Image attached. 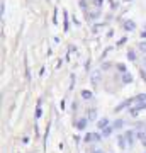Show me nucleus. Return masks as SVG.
<instances>
[{
	"label": "nucleus",
	"mask_w": 146,
	"mask_h": 153,
	"mask_svg": "<svg viewBox=\"0 0 146 153\" xmlns=\"http://www.w3.org/2000/svg\"><path fill=\"white\" fill-rule=\"evenodd\" d=\"M80 7H82V9H85V7H87V2H85V0H80Z\"/></svg>",
	"instance_id": "nucleus-24"
},
{
	"label": "nucleus",
	"mask_w": 146,
	"mask_h": 153,
	"mask_svg": "<svg viewBox=\"0 0 146 153\" xmlns=\"http://www.w3.org/2000/svg\"><path fill=\"white\" fill-rule=\"evenodd\" d=\"M112 126H107L105 129H102V136H110V133H112Z\"/></svg>",
	"instance_id": "nucleus-13"
},
{
	"label": "nucleus",
	"mask_w": 146,
	"mask_h": 153,
	"mask_svg": "<svg viewBox=\"0 0 146 153\" xmlns=\"http://www.w3.org/2000/svg\"><path fill=\"white\" fill-rule=\"evenodd\" d=\"M122 126H124V121H122V119H117V121L112 124V128H114V129H121Z\"/></svg>",
	"instance_id": "nucleus-12"
},
{
	"label": "nucleus",
	"mask_w": 146,
	"mask_h": 153,
	"mask_svg": "<svg viewBox=\"0 0 146 153\" xmlns=\"http://www.w3.org/2000/svg\"><path fill=\"white\" fill-rule=\"evenodd\" d=\"M117 141H119V146L122 148V150H126V148H127V141H126L124 134H117Z\"/></svg>",
	"instance_id": "nucleus-7"
},
{
	"label": "nucleus",
	"mask_w": 146,
	"mask_h": 153,
	"mask_svg": "<svg viewBox=\"0 0 146 153\" xmlns=\"http://www.w3.org/2000/svg\"><path fill=\"white\" fill-rule=\"evenodd\" d=\"M134 27H136V24L133 21H126L124 22V29L126 31H134Z\"/></svg>",
	"instance_id": "nucleus-8"
},
{
	"label": "nucleus",
	"mask_w": 146,
	"mask_h": 153,
	"mask_svg": "<svg viewBox=\"0 0 146 153\" xmlns=\"http://www.w3.org/2000/svg\"><path fill=\"white\" fill-rule=\"evenodd\" d=\"M92 97H93V95H92V92H90V90H87V88H85V90H82V99H85V100L88 99V100H90Z\"/></svg>",
	"instance_id": "nucleus-10"
},
{
	"label": "nucleus",
	"mask_w": 146,
	"mask_h": 153,
	"mask_svg": "<svg viewBox=\"0 0 146 153\" xmlns=\"http://www.w3.org/2000/svg\"><path fill=\"white\" fill-rule=\"evenodd\" d=\"M126 2H133V0H126Z\"/></svg>",
	"instance_id": "nucleus-28"
},
{
	"label": "nucleus",
	"mask_w": 146,
	"mask_h": 153,
	"mask_svg": "<svg viewBox=\"0 0 146 153\" xmlns=\"http://www.w3.org/2000/svg\"><path fill=\"white\" fill-rule=\"evenodd\" d=\"M134 102H136V105L129 111L131 116H138V112L146 109V94H138L134 97Z\"/></svg>",
	"instance_id": "nucleus-1"
},
{
	"label": "nucleus",
	"mask_w": 146,
	"mask_h": 153,
	"mask_svg": "<svg viewBox=\"0 0 146 153\" xmlns=\"http://www.w3.org/2000/svg\"><path fill=\"white\" fill-rule=\"evenodd\" d=\"M107 126H109V119H107V117H102V119L97 121V128H99V129H105Z\"/></svg>",
	"instance_id": "nucleus-6"
},
{
	"label": "nucleus",
	"mask_w": 146,
	"mask_h": 153,
	"mask_svg": "<svg viewBox=\"0 0 146 153\" xmlns=\"http://www.w3.org/2000/svg\"><path fill=\"white\" fill-rule=\"evenodd\" d=\"M116 66H117V70H119L121 73H126V65H124V63H117Z\"/></svg>",
	"instance_id": "nucleus-18"
},
{
	"label": "nucleus",
	"mask_w": 146,
	"mask_h": 153,
	"mask_svg": "<svg viewBox=\"0 0 146 153\" xmlns=\"http://www.w3.org/2000/svg\"><path fill=\"white\" fill-rule=\"evenodd\" d=\"M145 153H146V152H145Z\"/></svg>",
	"instance_id": "nucleus-29"
},
{
	"label": "nucleus",
	"mask_w": 146,
	"mask_h": 153,
	"mask_svg": "<svg viewBox=\"0 0 146 153\" xmlns=\"http://www.w3.org/2000/svg\"><path fill=\"white\" fill-rule=\"evenodd\" d=\"M100 16V12H92V14H87V17H88V19H97V17Z\"/></svg>",
	"instance_id": "nucleus-19"
},
{
	"label": "nucleus",
	"mask_w": 146,
	"mask_h": 153,
	"mask_svg": "<svg viewBox=\"0 0 146 153\" xmlns=\"http://www.w3.org/2000/svg\"><path fill=\"white\" fill-rule=\"evenodd\" d=\"M63 16H65V33H68V29H70V26H68V14L63 12Z\"/></svg>",
	"instance_id": "nucleus-17"
},
{
	"label": "nucleus",
	"mask_w": 146,
	"mask_h": 153,
	"mask_svg": "<svg viewBox=\"0 0 146 153\" xmlns=\"http://www.w3.org/2000/svg\"><path fill=\"white\" fill-rule=\"evenodd\" d=\"M138 48H139L143 53H146V41H141V43L138 44Z\"/></svg>",
	"instance_id": "nucleus-20"
},
{
	"label": "nucleus",
	"mask_w": 146,
	"mask_h": 153,
	"mask_svg": "<svg viewBox=\"0 0 146 153\" xmlns=\"http://www.w3.org/2000/svg\"><path fill=\"white\" fill-rule=\"evenodd\" d=\"M88 123H90V121H88V117H80V119L75 121V128H76V129H80V131H83Z\"/></svg>",
	"instance_id": "nucleus-2"
},
{
	"label": "nucleus",
	"mask_w": 146,
	"mask_h": 153,
	"mask_svg": "<svg viewBox=\"0 0 146 153\" xmlns=\"http://www.w3.org/2000/svg\"><path fill=\"white\" fill-rule=\"evenodd\" d=\"M141 76H143V78L146 80V70H141Z\"/></svg>",
	"instance_id": "nucleus-25"
},
{
	"label": "nucleus",
	"mask_w": 146,
	"mask_h": 153,
	"mask_svg": "<svg viewBox=\"0 0 146 153\" xmlns=\"http://www.w3.org/2000/svg\"><path fill=\"white\" fill-rule=\"evenodd\" d=\"M133 102H134V99H126L124 102H121V104L117 105V107H116L114 111H116V112H121V111H122V109H126V107H127V105H131Z\"/></svg>",
	"instance_id": "nucleus-5"
},
{
	"label": "nucleus",
	"mask_w": 146,
	"mask_h": 153,
	"mask_svg": "<svg viewBox=\"0 0 146 153\" xmlns=\"http://www.w3.org/2000/svg\"><path fill=\"white\" fill-rule=\"evenodd\" d=\"M0 12H2V16L5 14V2H2V4H0Z\"/></svg>",
	"instance_id": "nucleus-22"
},
{
	"label": "nucleus",
	"mask_w": 146,
	"mask_h": 153,
	"mask_svg": "<svg viewBox=\"0 0 146 153\" xmlns=\"http://www.w3.org/2000/svg\"><path fill=\"white\" fill-rule=\"evenodd\" d=\"M133 82V75L131 73H124L122 75V83H131Z\"/></svg>",
	"instance_id": "nucleus-11"
},
{
	"label": "nucleus",
	"mask_w": 146,
	"mask_h": 153,
	"mask_svg": "<svg viewBox=\"0 0 146 153\" xmlns=\"http://www.w3.org/2000/svg\"><path fill=\"white\" fill-rule=\"evenodd\" d=\"M99 75H100V71H93V75H92V83L93 85L99 83Z\"/></svg>",
	"instance_id": "nucleus-15"
},
{
	"label": "nucleus",
	"mask_w": 146,
	"mask_h": 153,
	"mask_svg": "<svg viewBox=\"0 0 146 153\" xmlns=\"http://www.w3.org/2000/svg\"><path fill=\"white\" fill-rule=\"evenodd\" d=\"M92 153H104V152H102V150H93Z\"/></svg>",
	"instance_id": "nucleus-26"
},
{
	"label": "nucleus",
	"mask_w": 146,
	"mask_h": 153,
	"mask_svg": "<svg viewBox=\"0 0 146 153\" xmlns=\"http://www.w3.org/2000/svg\"><path fill=\"white\" fill-rule=\"evenodd\" d=\"M102 138V134H99V133H88V134H85V143H92V141H99Z\"/></svg>",
	"instance_id": "nucleus-3"
},
{
	"label": "nucleus",
	"mask_w": 146,
	"mask_h": 153,
	"mask_svg": "<svg viewBox=\"0 0 146 153\" xmlns=\"http://www.w3.org/2000/svg\"><path fill=\"white\" fill-rule=\"evenodd\" d=\"M134 136H136V131H126L124 133V138H126V141H127V146H133V143H134Z\"/></svg>",
	"instance_id": "nucleus-4"
},
{
	"label": "nucleus",
	"mask_w": 146,
	"mask_h": 153,
	"mask_svg": "<svg viewBox=\"0 0 146 153\" xmlns=\"http://www.w3.org/2000/svg\"><path fill=\"white\" fill-rule=\"evenodd\" d=\"M127 60H129V61H134L136 60V53H134V51H127Z\"/></svg>",
	"instance_id": "nucleus-16"
},
{
	"label": "nucleus",
	"mask_w": 146,
	"mask_h": 153,
	"mask_svg": "<svg viewBox=\"0 0 146 153\" xmlns=\"http://www.w3.org/2000/svg\"><path fill=\"white\" fill-rule=\"evenodd\" d=\"M87 117H88V121H93L95 117H97V111H95V109L87 111Z\"/></svg>",
	"instance_id": "nucleus-9"
},
{
	"label": "nucleus",
	"mask_w": 146,
	"mask_h": 153,
	"mask_svg": "<svg viewBox=\"0 0 146 153\" xmlns=\"http://www.w3.org/2000/svg\"><path fill=\"white\" fill-rule=\"evenodd\" d=\"M141 38H145V39H146V31H145L143 34H141Z\"/></svg>",
	"instance_id": "nucleus-27"
},
{
	"label": "nucleus",
	"mask_w": 146,
	"mask_h": 153,
	"mask_svg": "<svg viewBox=\"0 0 146 153\" xmlns=\"http://www.w3.org/2000/svg\"><path fill=\"white\" fill-rule=\"evenodd\" d=\"M41 114H43V109H41V100H39L38 107H36V119H39V117H41Z\"/></svg>",
	"instance_id": "nucleus-14"
},
{
	"label": "nucleus",
	"mask_w": 146,
	"mask_h": 153,
	"mask_svg": "<svg viewBox=\"0 0 146 153\" xmlns=\"http://www.w3.org/2000/svg\"><path fill=\"white\" fill-rule=\"evenodd\" d=\"M92 4L97 7V9H100V7H102V4H104V0H92Z\"/></svg>",
	"instance_id": "nucleus-21"
},
{
	"label": "nucleus",
	"mask_w": 146,
	"mask_h": 153,
	"mask_svg": "<svg viewBox=\"0 0 146 153\" xmlns=\"http://www.w3.org/2000/svg\"><path fill=\"white\" fill-rule=\"evenodd\" d=\"M110 68V63H104L102 65V70H109Z\"/></svg>",
	"instance_id": "nucleus-23"
}]
</instances>
